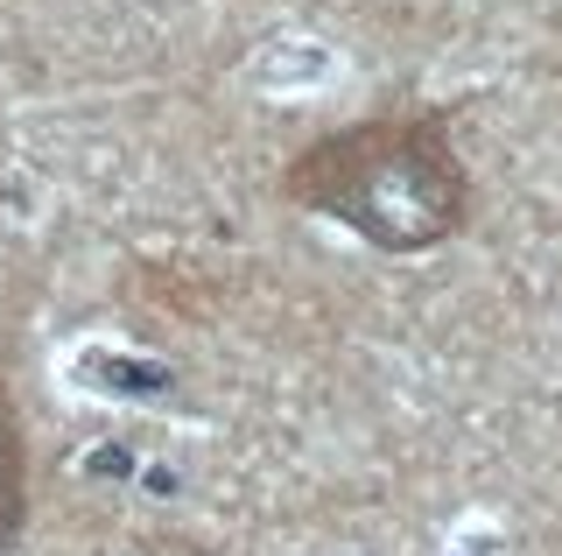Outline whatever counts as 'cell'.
Wrapping results in <instances>:
<instances>
[{
    "label": "cell",
    "instance_id": "cell-3",
    "mask_svg": "<svg viewBox=\"0 0 562 556\" xmlns=\"http://www.w3.org/2000/svg\"><path fill=\"white\" fill-rule=\"evenodd\" d=\"M0 212H8V177H0Z\"/></svg>",
    "mask_w": 562,
    "mask_h": 556
},
{
    "label": "cell",
    "instance_id": "cell-2",
    "mask_svg": "<svg viewBox=\"0 0 562 556\" xmlns=\"http://www.w3.org/2000/svg\"><path fill=\"white\" fill-rule=\"evenodd\" d=\"M29 514H35V458H29V423H22V402H14L8 374H0V556H14V549H22Z\"/></svg>",
    "mask_w": 562,
    "mask_h": 556
},
{
    "label": "cell",
    "instance_id": "cell-1",
    "mask_svg": "<svg viewBox=\"0 0 562 556\" xmlns=\"http://www.w3.org/2000/svg\"><path fill=\"white\" fill-rule=\"evenodd\" d=\"M281 198L394 260L450 247L479 219V177L457 148L450 107H394L324 127L281 163Z\"/></svg>",
    "mask_w": 562,
    "mask_h": 556
}]
</instances>
